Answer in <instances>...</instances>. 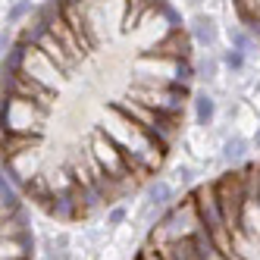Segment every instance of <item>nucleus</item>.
<instances>
[{
    "mask_svg": "<svg viewBox=\"0 0 260 260\" xmlns=\"http://www.w3.org/2000/svg\"><path fill=\"white\" fill-rule=\"evenodd\" d=\"M191 94L170 0H47L4 63V176L53 222L94 219L157 179Z\"/></svg>",
    "mask_w": 260,
    "mask_h": 260,
    "instance_id": "nucleus-1",
    "label": "nucleus"
},
{
    "mask_svg": "<svg viewBox=\"0 0 260 260\" xmlns=\"http://www.w3.org/2000/svg\"><path fill=\"white\" fill-rule=\"evenodd\" d=\"M232 7L238 13V22L245 25V31L251 38H257L260 44V0H232Z\"/></svg>",
    "mask_w": 260,
    "mask_h": 260,
    "instance_id": "nucleus-2",
    "label": "nucleus"
}]
</instances>
